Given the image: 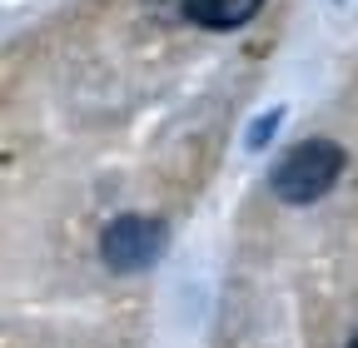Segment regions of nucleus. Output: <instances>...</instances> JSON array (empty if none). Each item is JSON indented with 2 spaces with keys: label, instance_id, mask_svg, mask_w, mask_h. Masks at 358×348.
Returning <instances> with one entry per match:
<instances>
[{
  "label": "nucleus",
  "instance_id": "4",
  "mask_svg": "<svg viewBox=\"0 0 358 348\" xmlns=\"http://www.w3.org/2000/svg\"><path fill=\"white\" fill-rule=\"evenodd\" d=\"M279 119H284V110H268L264 119H254V124H249V150H259L268 135H274V129H279Z\"/></svg>",
  "mask_w": 358,
  "mask_h": 348
},
{
  "label": "nucleus",
  "instance_id": "3",
  "mask_svg": "<svg viewBox=\"0 0 358 348\" xmlns=\"http://www.w3.org/2000/svg\"><path fill=\"white\" fill-rule=\"evenodd\" d=\"M264 0H179V15H189L204 30H239L259 15Z\"/></svg>",
  "mask_w": 358,
  "mask_h": 348
},
{
  "label": "nucleus",
  "instance_id": "1",
  "mask_svg": "<svg viewBox=\"0 0 358 348\" xmlns=\"http://www.w3.org/2000/svg\"><path fill=\"white\" fill-rule=\"evenodd\" d=\"M338 174H343V145L338 140H303L268 169V189L284 204H319L338 184Z\"/></svg>",
  "mask_w": 358,
  "mask_h": 348
},
{
  "label": "nucleus",
  "instance_id": "2",
  "mask_svg": "<svg viewBox=\"0 0 358 348\" xmlns=\"http://www.w3.org/2000/svg\"><path fill=\"white\" fill-rule=\"evenodd\" d=\"M164 249H169V224L155 214H115L100 234V254L115 274H140L159 264Z\"/></svg>",
  "mask_w": 358,
  "mask_h": 348
},
{
  "label": "nucleus",
  "instance_id": "5",
  "mask_svg": "<svg viewBox=\"0 0 358 348\" xmlns=\"http://www.w3.org/2000/svg\"><path fill=\"white\" fill-rule=\"evenodd\" d=\"M348 348H358V333H353V343H348Z\"/></svg>",
  "mask_w": 358,
  "mask_h": 348
}]
</instances>
